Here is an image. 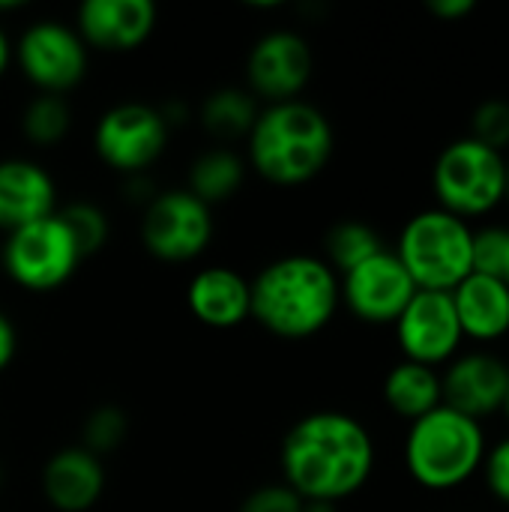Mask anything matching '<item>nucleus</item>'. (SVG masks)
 I'll return each mask as SVG.
<instances>
[{"label":"nucleus","instance_id":"nucleus-33","mask_svg":"<svg viewBox=\"0 0 509 512\" xmlns=\"http://www.w3.org/2000/svg\"><path fill=\"white\" fill-rule=\"evenodd\" d=\"M9 60H12V45H9V36H6L3 27H0V75L6 72Z\"/></svg>","mask_w":509,"mask_h":512},{"label":"nucleus","instance_id":"nucleus-29","mask_svg":"<svg viewBox=\"0 0 509 512\" xmlns=\"http://www.w3.org/2000/svg\"><path fill=\"white\" fill-rule=\"evenodd\" d=\"M480 474H483V483H486L489 495L498 504L509 507V435L501 438L495 447H489Z\"/></svg>","mask_w":509,"mask_h":512},{"label":"nucleus","instance_id":"nucleus-6","mask_svg":"<svg viewBox=\"0 0 509 512\" xmlns=\"http://www.w3.org/2000/svg\"><path fill=\"white\" fill-rule=\"evenodd\" d=\"M432 192L441 210L471 222L489 216L507 195V156L474 141H450L432 165Z\"/></svg>","mask_w":509,"mask_h":512},{"label":"nucleus","instance_id":"nucleus-21","mask_svg":"<svg viewBox=\"0 0 509 512\" xmlns=\"http://www.w3.org/2000/svg\"><path fill=\"white\" fill-rule=\"evenodd\" d=\"M246 180V162L234 153V150H225V147H216V150H207L201 153L192 168H189V192L204 201L207 207L213 204H222L228 198H234L240 192Z\"/></svg>","mask_w":509,"mask_h":512},{"label":"nucleus","instance_id":"nucleus-15","mask_svg":"<svg viewBox=\"0 0 509 512\" xmlns=\"http://www.w3.org/2000/svg\"><path fill=\"white\" fill-rule=\"evenodd\" d=\"M153 0H84L78 6V36L87 48L108 54L141 48L156 30Z\"/></svg>","mask_w":509,"mask_h":512},{"label":"nucleus","instance_id":"nucleus-20","mask_svg":"<svg viewBox=\"0 0 509 512\" xmlns=\"http://www.w3.org/2000/svg\"><path fill=\"white\" fill-rule=\"evenodd\" d=\"M384 402L396 417L417 423L420 417L444 405L441 372L411 360H399L384 378Z\"/></svg>","mask_w":509,"mask_h":512},{"label":"nucleus","instance_id":"nucleus-17","mask_svg":"<svg viewBox=\"0 0 509 512\" xmlns=\"http://www.w3.org/2000/svg\"><path fill=\"white\" fill-rule=\"evenodd\" d=\"M105 492V465L84 447L57 450L42 468V495L57 512H87Z\"/></svg>","mask_w":509,"mask_h":512},{"label":"nucleus","instance_id":"nucleus-2","mask_svg":"<svg viewBox=\"0 0 509 512\" xmlns=\"http://www.w3.org/2000/svg\"><path fill=\"white\" fill-rule=\"evenodd\" d=\"M252 318L279 339H312L339 312V276L315 255L270 261L252 282Z\"/></svg>","mask_w":509,"mask_h":512},{"label":"nucleus","instance_id":"nucleus-4","mask_svg":"<svg viewBox=\"0 0 509 512\" xmlns=\"http://www.w3.org/2000/svg\"><path fill=\"white\" fill-rule=\"evenodd\" d=\"M489 453L483 423L441 405L432 414L411 423L405 435L408 477L435 495L468 486Z\"/></svg>","mask_w":509,"mask_h":512},{"label":"nucleus","instance_id":"nucleus-5","mask_svg":"<svg viewBox=\"0 0 509 512\" xmlns=\"http://www.w3.org/2000/svg\"><path fill=\"white\" fill-rule=\"evenodd\" d=\"M396 258L420 291L450 294L474 273V228L441 207L420 210L405 222Z\"/></svg>","mask_w":509,"mask_h":512},{"label":"nucleus","instance_id":"nucleus-25","mask_svg":"<svg viewBox=\"0 0 509 512\" xmlns=\"http://www.w3.org/2000/svg\"><path fill=\"white\" fill-rule=\"evenodd\" d=\"M60 222L69 228L81 258H90L93 252H99L108 240V216L96 207V204H87V201H78V204H69L63 210H57Z\"/></svg>","mask_w":509,"mask_h":512},{"label":"nucleus","instance_id":"nucleus-12","mask_svg":"<svg viewBox=\"0 0 509 512\" xmlns=\"http://www.w3.org/2000/svg\"><path fill=\"white\" fill-rule=\"evenodd\" d=\"M393 327L402 357L429 369L447 366L465 342L453 297L447 291H417Z\"/></svg>","mask_w":509,"mask_h":512},{"label":"nucleus","instance_id":"nucleus-19","mask_svg":"<svg viewBox=\"0 0 509 512\" xmlns=\"http://www.w3.org/2000/svg\"><path fill=\"white\" fill-rule=\"evenodd\" d=\"M189 312L213 330H231L252 318V285L231 267H204L186 288Z\"/></svg>","mask_w":509,"mask_h":512},{"label":"nucleus","instance_id":"nucleus-23","mask_svg":"<svg viewBox=\"0 0 509 512\" xmlns=\"http://www.w3.org/2000/svg\"><path fill=\"white\" fill-rule=\"evenodd\" d=\"M324 249H327V264L336 270V276L360 267L363 261H369L372 255L384 252V243H381V234L366 225V222H339L327 231V240H324Z\"/></svg>","mask_w":509,"mask_h":512},{"label":"nucleus","instance_id":"nucleus-31","mask_svg":"<svg viewBox=\"0 0 509 512\" xmlns=\"http://www.w3.org/2000/svg\"><path fill=\"white\" fill-rule=\"evenodd\" d=\"M477 3L474 0H429V12L441 21H462L474 15Z\"/></svg>","mask_w":509,"mask_h":512},{"label":"nucleus","instance_id":"nucleus-34","mask_svg":"<svg viewBox=\"0 0 509 512\" xmlns=\"http://www.w3.org/2000/svg\"><path fill=\"white\" fill-rule=\"evenodd\" d=\"M303 512H339L336 504H327V501H303Z\"/></svg>","mask_w":509,"mask_h":512},{"label":"nucleus","instance_id":"nucleus-10","mask_svg":"<svg viewBox=\"0 0 509 512\" xmlns=\"http://www.w3.org/2000/svg\"><path fill=\"white\" fill-rule=\"evenodd\" d=\"M15 60L39 93L63 96L87 75V45L63 21L45 18L30 24L15 45Z\"/></svg>","mask_w":509,"mask_h":512},{"label":"nucleus","instance_id":"nucleus-11","mask_svg":"<svg viewBox=\"0 0 509 512\" xmlns=\"http://www.w3.org/2000/svg\"><path fill=\"white\" fill-rule=\"evenodd\" d=\"M417 291L420 288L414 285V279L390 249L372 255L369 261H363L360 267L348 270L339 279V294L345 309L354 318L378 327L396 324Z\"/></svg>","mask_w":509,"mask_h":512},{"label":"nucleus","instance_id":"nucleus-28","mask_svg":"<svg viewBox=\"0 0 509 512\" xmlns=\"http://www.w3.org/2000/svg\"><path fill=\"white\" fill-rule=\"evenodd\" d=\"M507 246L509 228H504V225L474 228V273L501 279L504 264H507Z\"/></svg>","mask_w":509,"mask_h":512},{"label":"nucleus","instance_id":"nucleus-13","mask_svg":"<svg viewBox=\"0 0 509 512\" xmlns=\"http://www.w3.org/2000/svg\"><path fill=\"white\" fill-rule=\"evenodd\" d=\"M315 69L309 42L294 30H273L261 36L246 60L249 93L267 99V105L300 99Z\"/></svg>","mask_w":509,"mask_h":512},{"label":"nucleus","instance_id":"nucleus-18","mask_svg":"<svg viewBox=\"0 0 509 512\" xmlns=\"http://www.w3.org/2000/svg\"><path fill=\"white\" fill-rule=\"evenodd\" d=\"M462 336L480 348H489L509 336V285L498 276L471 273L453 291Z\"/></svg>","mask_w":509,"mask_h":512},{"label":"nucleus","instance_id":"nucleus-7","mask_svg":"<svg viewBox=\"0 0 509 512\" xmlns=\"http://www.w3.org/2000/svg\"><path fill=\"white\" fill-rule=\"evenodd\" d=\"M81 261L84 258L57 213L6 234L3 243V270L15 285L36 294L66 285Z\"/></svg>","mask_w":509,"mask_h":512},{"label":"nucleus","instance_id":"nucleus-36","mask_svg":"<svg viewBox=\"0 0 509 512\" xmlns=\"http://www.w3.org/2000/svg\"><path fill=\"white\" fill-rule=\"evenodd\" d=\"M501 279L509 285V246H507V264H504V276H501Z\"/></svg>","mask_w":509,"mask_h":512},{"label":"nucleus","instance_id":"nucleus-16","mask_svg":"<svg viewBox=\"0 0 509 512\" xmlns=\"http://www.w3.org/2000/svg\"><path fill=\"white\" fill-rule=\"evenodd\" d=\"M57 213L54 177L33 159H0V231L12 234Z\"/></svg>","mask_w":509,"mask_h":512},{"label":"nucleus","instance_id":"nucleus-24","mask_svg":"<svg viewBox=\"0 0 509 512\" xmlns=\"http://www.w3.org/2000/svg\"><path fill=\"white\" fill-rule=\"evenodd\" d=\"M72 123L69 105L63 96L54 93H39L27 102L24 114H21V132L30 144L36 147H54L66 138Z\"/></svg>","mask_w":509,"mask_h":512},{"label":"nucleus","instance_id":"nucleus-26","mask_svg":"<svg viewBox=\"0 0 509 512\" xmlns=\"http://www.w3.org/2000/svg\"><path fill=\"white\" fill-rule=\"evenodd\" d=\"M126 432H129L126 414L117 405H102V408H96L87 417V423H84V444L81 447L102 459V456L114 453L126 441Z\"/></svg>","mask_w":509,"mask_h":512},{"label":"nucleus","instance_id":"nucleus-1","mask_svg":"<svg viewBox=\"0 0 509 512\" xmlns=\"http://www.w3.org/2000/svg\"><path fill=\"white\" fill-rule=\"evenodd\" d=\"M282 477L303 501L339 504L357 495L375 471L372 432L351 414L315 411L282 441Z\"/></svg>","mask_w":509,"mask_h":512},{"label":"nucleus","instance_id":"nucleus-38","mask_svg":"<svg viewBox=\"0 0 509 512\" xmlns=\"http://www.w3.org/2000/svg\"><path fill=\"white\" fill-rule=\"evenodd\" d=\"M0 486H3V471H0Z\"/></svg>","mask_w":509,"mask_h":512},{"label":"nucleus","instance_id":"nucleus-32","mask_svg":"<svg viewBox=\"0 0 509 512\" xmlns=\"http://www.w3.org/2000/svg\"><path fill=\"white\" fill-rule=\"evenodd\" d=\"M15 351H18V333H15V324L9 321V315L0 312V372L15 360Z\"/></svg>","mask_w":509,"mask_h":512},{"label":"nucleus","instance_id":"nucleus-14","mask_svg":"<svg viewBox=\"0 0 509 512\" xmlns=\"http://www.w3.org/2000/svg\"><path fill=\"white\" fill-rule=\"evenodd\" d=\"M507 384L509 366L489 348L459 351L441 375L444 405L477 423L501 414Z\"/></svg>","mask_w":509,"mask_h":512},{"label":"nucleus","instance_id":"nucleus-35","mask_svg":"<svg viewBox=\"0 0 509 512\" xmlns=\"http://www.w3.org/2000/svg\"><path fill=\"white\" fill-rule=\"evenodd\" d=\"M501 414L509 420V384H507V396H504V408H501Z\"/></svg>","mask_w":509,"mask_h":512},{"label":"nucleus","instance_id":"nucleus-30","mask_svg":"<svg viewBox=\"0 0 509 512\" xmlns=\"http://www.w3.org/2000/svg\"><path fill=\"white\" fill-rule=\"evenodd\" d=\"M240 512H303V498L285 483L261 486L240 504Z\"/></svg>","mask_w":509,"mask_h":512},{"label":"nucleus","instance_id":"nucleus-37","mask_svg":"<svg viewBox=\"0 0 509 512\" xmlns=\"http://www.w3.org/2000/svg\"><path fill=\"white\" fill-rule=\"evenodd\" d=\"M504 201L509 204V159H507V195H504Z\"/></svg>","mask_w":509,"mask_h":512},{"label":"nucleus","instance_id":"nucleus-27","mask_svg":"<svg viewBox=\"0 0 509 512\" xmlns=\"http://www.w3.org/2000/svg\"><path fill=\"white\" fill-rule=\"evenodd\" d=\"M474 141L504 153L509 150V102L501 96L483 99L471 114V132Z\"/></svg>","mask_w":509,"mask_h":512},{"label":"nucleus","instance_id":"nucleus-22","mask_svg":"<svg viewBox=\"0 0 509 512\" xmlns=\"http://www.w3.org/2000/svg\"><path fill=\"white\" fill-rule=\"evenodd\" d=\"M258 120V105L249 90L240 87H219L201 105V123L216 138H240L249 135Z\"/></svg>","mask_w":509,"mask_h":512},{"label":"nucleus","instance_id":"nucleus-3","mask_svg":"<svg viewBox=\"0 0 509 512\" xmlns=\"http://www.w3.org/2000/svg\"><path fill=\"white\" fill-rule=\"evenodd\" d=\"M246 138L249 165L273 186H303L315 180L336 147L327 114L303 99L276 102L258 111Z\"/></svg>","mask_w":509,"mask_h":512},{"label":"nucleus","instance_id":"nucleus-9","mask_svg":"<svg viewBox=\"0 0 509 512\" xmlns=\"http://www.w3.org/2000/svg\"><path fill=\"white\" fill-rule=\"evenodd\" d=\"M168 117L144 102H120L108 108L93 132L99 159L120 174H141L168 144Z\"/></svg>","mask_w":509,"mask_h":512},{"label":"nucleus","instance_id":"nucleus-8","mask_svg":"<svg viewBox=\"0 0 509 512\" xmlns=\"http://www.w3.org/2000/svg\"><path fill=\"white\" fill-rule=\"evenodd\" d=\"M141 240L165 264L195 261L213 240V210L189 189L156 192L144 204Z\"/></svg>","mask_w":509,"mask_h":512}]
</instances>
